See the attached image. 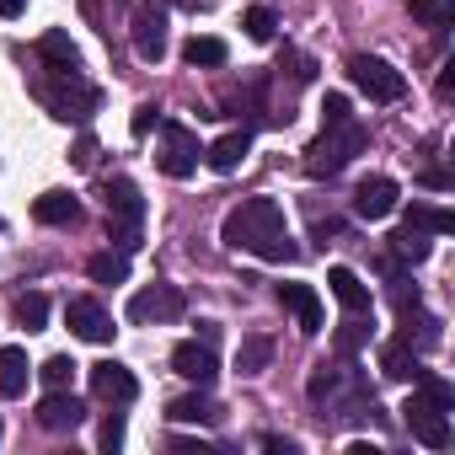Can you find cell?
<instances>
[{"label": "cell", "instance_id": "1", "mask_svg": "<svg viewBox=\"0 0 455 455\" xmlns=\"http://www.w3.org/2000/svg\"><path fill=\"white\" fill-rule=\"evenodd\" d=\"M225 247H236V252H252L263 263H295V242L284 231V209L274 198H242L231 214H225Z\"/></svg>", "mask_w": 455, "mask_h": 455}, {"label": "cell", "instance_id": "3", "mask_svg": "<svg viewBox=\"0 0 455 455\" xmlns=\"http://www.w3.org/2000/svg\"><path fill=\"white\" fill-rule=\"evenodd\" d=\"M311 402L322 407L316 412L322 423H354V418H370L375 412V396H370V386H364V375L354 364H316Z\"/></svg>", "mask_w": 455, "mask_h": 455}, {"label": "cell", "instance_id": "16", "mask_svg": "<svg viewBox=\"0 0 455 455\" xmlns=\"http://www.w3.org/2000/svg\"><path fill=\"white\" fill-rule=\"evenodd\" d=\"M279 300L300 322V332H322V295L311 284H279Z\"/></svg>", "mask_w": 455, "mask_h": 455}, {"label": "cell", "instance_id": "24", "mask_svg": "<svg viewBox=\"0 0 455 455\" xmlns=\"http://www.w3.org/2000/svg\"><path fill=\"white\" fill-rule=\"evenodd\" d=\"M182 60H188L193 70H220L225 60H231V49H225L220 38H198V33H193V38L182 44Z\"/></svg>", "mask_w": 455, "mask_h": 455}, {"label": "cell", "instance_id": "7", "mask_svg": "<svg viewBox=\"0 0 455 455\" xmlns=\"http://www.w3.org/2000/svg\"><path fill=\"white\" fill-rule=\"evenodd\" d=\"M348 81H354L370 102H402V97H407V76H402L396 65L375 60V54H354V60H348Z\"/></svg>", "mask_w": 455, "mask_h": 455}, {"label": "cell", "instance_id": "40", "mask_svg": "<svg viewBox=\"0 0 455 455\" xmlns=\"http://www.w3.org/2000/svg\"><path fill=\"white\" fill-rule=\"evenodd\" d=\"M0 434H6V428H0Z\"/></svg>", "mask_w": 455, "mask_h": 455}, {"label": "cell", "instance_id": "19", "mask_svg": "<svg viewBox=\"0 0 455 455\" xmlns=\"http://www.w3.org/2000/svg\"><path fill=\"white\" fill-rule=\"evenodd\" d=\"M247 150H252V129H231V134H220L204 156H209L214 172H236V166L247 161Z\"/></svg>", "mask_w": 455, "mask_h": 455}, {"label": "cell", "instance_id": "14", "mask_svg": "<svg viewBox=\"0 0 455 455\" xmlns=\"http://www.w3.org/2000/svg\"><path fill=\"white\" fill-rule=\"evenodd\" d=\"M396 204H402V188L391 177H364L354 188V214L359 220H386V214H396Z\"/></svg>", "mask_w": 455, "mask_h": 455}, {"label": "cell", "instance_id": "11", "mask_svg": "<svg viewBox=\"0 0 455 455\" xmlns=\"http://www.w3.org/2000/svg\"><path fill=\"white\" fill-rule=\"evenodd\" d=\"M65 322H70V332L86 338V343H113V316H108L102 300H92V295H70V300H65Z\"/></svg>", "mask_w": 455, "mask_h": 455}, {"label": "cell", "instance_id": "38", "mask_svg": "<svg viewBox=\"0 0 455 455\" xmlns=\"http://www.w3.org/2000/svg\"><path fill=\"white\" fill-rule=\"evenodd\" d=\"M22 12H28V0H0V17H6V22L22 17Z\"/></svg>", "mask_w": 455, "mask_h": 455}, {"label": "cell", "instance_id": "4", "mask_svg": "<svg viewBox=\"0 0 455 455\" xmlns=\"http://www.w3.org/2000/svg\"><path fill=\"white\" fill-rule=\"evenodd\" d=\"M54 81H38L33 86V97L60 118V124H86L97 108H102V92L97 86H86L81 81V70H49Z\"/></svg>", "mask_w": 455, "mask_h": 455}, {"label": "cell", "instance_id": "12", "mask_svg": "<svg viewBox=\"0 0 455 455\" xmlns=\"http://www.w3.org/2000/svg\"><path fill=\"white\" fill-rule=\"evenodd\" d=\"M172 370H177L182 380H193V386H209V380L220 375L214 343H209V338H188V343H177V348H172Z\"/></svg>", "mask_w": 455, "mask_h": 455}, {"label": "cell", "instance_id": "26", "mask_svg": "<svg viewBox=\"0 0 455 455\" xmlns=\"http://www.w3.org/2000/svg\"><path fill=\"white\" fill-rule=\"evenodd\" d=\"M412 22H423L434 33H450L455 28V0H412Z\"/></svg>", "mask_w": 455, "mask_h": 455}, {"label": "cell", "instance_id": "28", "mask_svg": "<svg viewBox=\"0 0 455 455\" xmlns=\"http://www.w3.org/2000/svg\"><path fill=\"white\" fill-rule=\"evenodd\" d=\"M86 274H92L97 284H124V279H129V252H97V258L86 263Z\"/></svg>", "mask_w": 455, "mask_h": 455}, {"label": "cell", "instance_id": "35", "mask_svg": "<svg viewBox=\"0 0 455 455\" xmlns=\"http://www.w3.org/2000/svg\"><path fill=\"white\" fill-rule=\"evenodd\" d=\"M70 161H76V166H92V161H97V140H92V134H81V140H76V150H70Z\"/></svg>", "mask_w": 455, "mask_h": 455}, {"label": "cell", "instance_id": "10", "mask_svg": "<svg viewBox=\"0 0 455 455\" xmlns=\"http://www.w3.org/2000/svg\"><path fill=\"white\" fill-rule=\"evenodd\" d=\"M182 311H188V300H182V290H177V284H150V290H140V295L129 300V322H134V327L177 322Z\"/></svg>", "mask_w": 455, "mask_h": 455}, {"label": "cell", "instance_id": "5", "mask_svg": "<svg viewBox=\"0 0 455 455\" xmlns=\"http://www.w3.org/2000/svg\"><path fill=\"white\" fill-rule=\"evenodd\" d=\"M370 145V134H364V124H332V129H322V140H311V150H306V172L311 177H338L359 150Z\"/></svg>", "mask_w": 455, "mask_h": 455}, {"label": "cell", "instance_id": "17", "mask_svg": "<svg viewBox=\"0 0 455 455\" xmlns=\"http://www.w3.org/2000/svg\"><path fill=\"white\" fill-rule=\"evenodd\" d=\"M327 290L338 295V306H343L348 316H364V311H370V284H364L354 268H327Z\"/></svg>", "mask_w": 455, "mask_h": 455}, {"label": "cell", "instance_id": "25", "mask_svg": "<svg viewBox=\"0 0 455 455\" xmlns=\"http://www.w3.org/2000/svg\"><path fill=\"white\" fill-rule=\"evenodd\" d=\"M428 258V231H418V225H402V231L391 236V263H423Z\"/></svg>", "mask_w": 455, "mask_h": 455}, {"label": "cell", "instance_id": "18", "mask_svg": "<svg viewBox=\"0 0 455 455\" xmlns=\"http://www.w3.org/2000/svg\"><path fill=\"white\" fill-rule=\"evenodd\" d=\"M380 375H386V380H418V375H423V364H418V348H412L407 338H391V343H380Z\"/></svg>", "mask_w": 455, "mask_h": 455}, {"label": "cell", "instance_id": "27", "mask_svg": "<svg viewBox=\"0 0 455 455\" xmlns=\"http://www.w3.org/2000/svg\"><path fill=\"white\" fill-rule=\"evenodd\" d=\"M268 359H274V343H268L263 332L242 338V354H236V370H242V375H263V370H268Z\"/></svg>", "mask_w": 455, "mask_h": 455}, {"label": "cell", "instance_id": "8", "mask_svg": "<svg viewBox=\"0 0 455 455\" xmlns=\"http://www.w3.org/2000/svg\"><path fill=\"white\" fill-rule=\"evenodd\" d=\"M156 129H161V150H156L161 172H166V177H177V182H182V177H193V172H198V134H193L188 124H172V118H166V124H156Z\"/></svg>", "mask_w": 455, "mask_h": 455}, {"label": "cell", "instance_id": "22", "mask_svg": "<svg viewBox=\"0 0 455 455\" xmlns=\"http://www.w3.org/2000/svg\"><path fill=\"white\" fill-rule=\"evenodd\" d=\"M38 60L49 70H81V49L70 44V33H44L38 38Z\"/></svg>", "mask_w": 455, "mask_h": 455}, {"label": "cell", "instance_id": "13", "mask_svg": "<svg viewBox=\"0 0 455 455\" xmlns=\"http://www.w3.org/2000/svg\"><path fill=\"white\" fill-rule=\"evenodd\" d=\"M86 375H92V391H97L102 402H113V407H129V402L140 396L134 370H129V364H118V359H102V364H92Z\"/></svg>", "mask_w": 455, "mask_h": 455}, {"label": "cell", "instance_id": "36", "mask_svg": "<svg viewBox=\"0 0 455 455\" xmlns=\"http://www.w3.org/2000/svg\"><path fill=\"white\" fill-rule=\"evenodd\" d=\"M97 439H102V450H118V444H124V418H108Z\"/></svg>", "mask_w": 455, "mask_h": 455}, {"label": "cell", "instance_id": "30", "mask_svg": "<svg viewBox=\"0 0 455 455\" xmlns=\"http://www.w3.org/2000/svg\"><path fill=\"white\" fill-rule=\"evenodd\" d=\"M407 225H418V231H428V236H450V231H455V214L428 209V204H412V209H407Z\"/></svg>", "mask_w": 455, "mask_h": 455}, {"label": "cell", "instance_id": "29", "mask_svg": "<svg viewBox=\"0 0 455 455\" xmlns=\"http://www.w3.org/2000/svg\"><path fill=\"white\" fill-rule=\"evenodd\" d=\"M12 316H17V327L38 332V327L49 322V300H44L38 290H28V295H17V300H12Z\"/></svg>", "mask_w": 455, "mask_h": 455}, {"label": "cell", "instance_id": "15", "mask_svg": "<svg viewBox=\"0 0 455 455\" xmlns=\"http://www.w3.org/2000/svg\"><path fill=\"white\" fill-rule=\"evenodd\" d=\"M38 423H44L49 434L81 428V423H86V402H81V396H70V391H49V396L38 402Z\"/></svg>", "mask_w": 455, "mask_h": 455}, {"label": "cell", "instance_id": "37", "mask_svg": "<svg viewBox=\"0 0 455 455\" xmlns=\"http://www.w3.org/2000/svg\"><path fill=\"white\" fill-rule=\"evenodd\" d=\"M263 450H274V455H295V439H284V434H268V439H263Z\"/></svg>", "mask_w": 455, "mask_h": 455}, {"label": "cell", "instance_id": "9", "mask_svg": "<svg viewBox=\"0 0 455 455\" xmlns=\"http://www.w3.org/2000/svg\"><path fill=\"white\" fill-rule=\"evenodd\" d=\"M129 28H134V54L145 65H161L166 60V12L156 6V0H140L134 17H129Z\"/></svg>", "mask_w": 455, "mask_h": 455}, {"label": "cell", "instance_id": "34", "mask_svg": "<svg viewBox=\"0 0 455 455\" xmlns=\"http://www.w3.org/2000/svg\"><path fill=\"white\" fill-rule=\"evenodd\" d=\"M156 124H161V108H156V102H140V108H134V134L145 140Z\"/></svg>", "mask_w": 455, "mask_h": 455}, {"label": "cell", "instance_id": "21", "mask_svg": "<svg viewBox=\"0 0 455 455\" xmlns=\"http://www.w3.org/2000/svg\"><path fill=\"white\" fill-rule=\"evenodd\" d=\"M166 418H172V423H220L225 412H220V402H214V396L193 391V396H177V402L166 407Z\"/></svg>", "mask_w": 455, "mask_h": 455}, {"label": "cell", "instance_id": "33", "mask_svg": "<svg viewBox=\"0 0 455 455\" xmlns=\"http://www.w3.org/2000/svg\"><path fill=\"white\" fill-rule=\"evenodd\" d=\"M348 118H354L348 97H343V92H332V97L322 102V129H332V124H348Z\"/></svg>", "mask_w": 455, "mask_h": 455}, {"label": "cell", "instance_id": "2", "mask_svg": "<svg viewBox=\"0 0 455 455\" xmlns=\"http://www.w3.org/2000/svg\"><path fill=\"white\" fill-rule=\"evenodd\" d=\"M450 412H455V391H450V380H439V375H418L412 380V396L402 402V428L418 439V444H428V450H444L450 444Z\"/></svg>", "mask_w": 455, "mask_h": 455}, {"label": "cell", "instance_id": "31", "mask_svg": "<svg viewBox=\"0 0 455 455\" xmlns=\"http://www.w3.org/2000/svg\"><path fill=\"white\" fill-rule=\"evenodd\" d=\"M76 370H81V364H76L70 354H54V359H44V370H38V375H44V386H49V391H70Z\"/></svg>", "mask_w": 455, "mask_h": 455}, {"label": "cell", "instance_id": "39", "mask_svg": "<svg viewBox=\"0 0 455 455\" xmlns=\"http://www.w3.org/2000/svg\"><path fill=\"white\" fill-rule=\"evenodd\" d=\"M423 182H428V188H450V172H439V166H428V172H423Z\"/></svg>", "mask_w": 455, "mask_h": 455}, {"label": "cell", "instance_id": "32", "mask_svg": "<svg viewBox=\"0 0 455 455\" xmlns=\"http://www.w3.org/2000/svg\"><path fill=\"white\" fill-rule=\"evenodd\" d=\"M242 28H247V38H252V44H274V28H279V17H274V6H252Z\"/></svg>", "mask_w": 455, "mask_h": 455}, {"label": "cell", "instance_id": "23", "mask_svg": "<svg viewBox=\"0 0 455 455\" xmlns=\"http://www.w3.org/2000/svg\"><path fill=\"white\" fill-rule=\"evenodd\" d=\"M28 375H33V364H28L22 348H0V396H22Z\"/></svg>", "mask_w": 455, "mask_h": 455}, {"label": "cell", "instance_id": "20", "mask_svg": "<svg viewBox=\"0 0 455 455\" xmlns=\"http://www.w3.org/2000/svg\"><path fill=\"white\" fill-rule=\"evenodd\" d=\"M33 214H38L44 225H81V214H86V209H81V198H76V193H60V188H54V193H44V198L33 204Z\"/></svg>", "mask_w": 455, "mask_h": 455}, {"label": "cell", "instance_id": "6", "mask_svg": "<svg viewBox=\"0 0 455 455\" xmlns=\"http://www.w3.org/2000/svg\"><path fill=\"white\" fill-rule=\"evenodd\" d=\"M102 198H108L113 247H118V252H134V247H140V225H145V198H140V188H134L129 177H113V182L102 188Z\"/></svg>", "mask_w": 455, "mask_h": 455}]
</instances>
